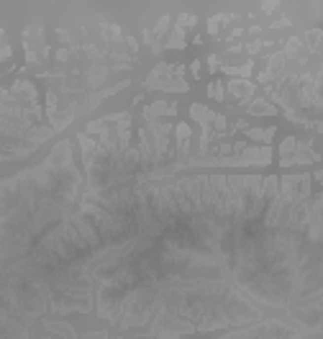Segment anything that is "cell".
Returning a JSON list of instances; mask_svg holds the SVG:
<instances>
[{"label":"cell","mask_w":323,"mask_h":339,"mask_svg":"<svg viewBox=\"0 0 323 339\" xmlns=\"http://www.w3.org/2000/svg\"><path fill=\"white\" fill-rule=\"evenodd\" d=\"M175 139H177V154H179V157H185V154H187V149H190V126L187 124H177L175 126Z\"/></svg>","instance_id":"obj_4"},{"label":"cell","mask_w":323,"mask_h":339,"mask_svg":"<svg viewBox=\"0 0 323 339\" xmlns=\"http://www.w3.org/2000/svg\"><path fill=\"white\" fill-rule=\"evenodd\" d=\"M251 67H254V64L247 62L244 67H226V72H228V75H236V77H247V75L251 72Z\"/></svg>","instance_id":"obj_9"},{"label":"cell","mask_w":323,"mask_h":339,"mask_svg":"<svg viewBox=\"0 0 323 339\" xmlns=\"http://www.w3.org/2000/svg\"><path fill=\"white\" fill-rule=\"evenodd\" d=\"M208 93H211L213 100H223V98H226V95H223V93H226V87H223L221 80H213V83L208 85Z\"/></svg>","instance_id":"obj_7"},{"label":"cell","mask_w":323,"mask_h":339,"mask_svg":"<svg viewBox=\"0 0 323 339\" xmlns=\"http://www.w3.org/2000/svg\"><path fill=\"white\" fill-rule=\"evenodd\" d=\"M247 111H249V116H277V108H275L269 100H264V98H254V100H249Z\"/></svg>","instance_id":"obj_3"},{"label":"cell","mask_w":323,"mask_h":339,"mask_svg":"<svg viewBox=\"0 0 323 339\" xmlns=\"http://www.w3.org/2000/svg\"><path fill=\"white\" fill-rule=\"evenodd\" d=\"M190 70H192V77H200V75H198V72H200V62H192Z\"/></svg>","instance_id":"obj_12"},{"label":"cell","mask_w":323,"mask_h":339,"mask_svg":"<svg viewBox=\"0 0 323 339\" xmlns=\"http://www.w3.org/2000/svg\"><path fill=\"white\" fill-rule=\"evenodd\" d=\"M228 93L234 95L236 103H249L254 95V83L249 80H231L228 83Z\"/></svg>","instance_id":"obj_1"},{"label":"cell","mask_w":323,"mask_h":339,"mask_svg":"<svg viewBox=\"0 0 323 339\" xmlns=\"http://www.w3.org/2000/svg\"><path fill=\"white\" fill-rule=\"evenodd\" d=\"M195 16H187V13H182V16L177 18V29H182V26H195Z\"/></svg>","instance_id":"obj_10"},{"label":"cell","mask_w":323,"mask_h":339,"mask_svg":"<svg viewBox=\"0 0 323 339\" xmlns=\"http://www.w3.org/2000/svg\"><path fill=\"white\" fill-rule=\"evenodd\" d=\"M277 134L275 126H267V128H247V136L251 141H264V147H269V141H272V136Z\"/></svg>","instance_id":"obj_5"},{"label":"cell","mask_w":323,"mask_h":339,"mask_svg":"<svg viewBox=\"0 0 323 339\" xmlns=\"http://www.w3.org/2000/svg\"><path fill=\"white\" fill-rule=\"evenodd\" d=\"M175 111H177V106H175V103H164V100H157V103H151V106H146V108H144V119L154 124V121L159 119V116H164V113L170 116V113H175Z\"/></svg>","instance_id":"obj_2"},{"label":"cell","mask_w":323,"mask_h":339,"mask_svg":"<svg viewBox=\"0 0 323 339\" xmlns=\"http://www.w3.org/2000/svg\"><path fill=\"white\" fill-rule=\"evenodd\" d=\"M305 42H308V46H311V51H313V54H318V42H321V31H318V29L308 31V34H305Z\"/></svg>","instance_id":"obj_8"},{"label":"cell","mask_w":323,"mask_h":339,"mask_svg":"<svg viewBox=\"0 0 323 339\" xmlns=\"http://www.w3.org/2000/svg\"><path fill=\"white\" fill-rule=\"evenodd\" d=\"M208 67H211V72H215V70H218V57H215V54H211V57H208Z\"/></svg>","instance_id":"obj_11"},{"label":"cell","mask_w":323,"mask_h":339,"mask_svg":"<svg viewBox=\"0 0 323 339\" xmlns=\"http://www.w3.org/2000/svg\"><path fill=\"white\" fill-rule=\"evenodd\" d=\"M164 46H167V49H182V46H185V31H182V29H175L172 36L167 39Z\"/></svg>","instance_id":"obj_6"}]
</instances>
